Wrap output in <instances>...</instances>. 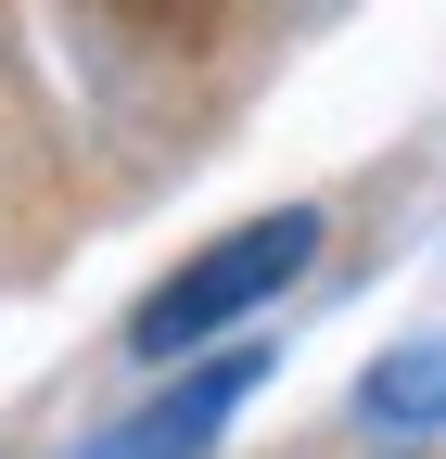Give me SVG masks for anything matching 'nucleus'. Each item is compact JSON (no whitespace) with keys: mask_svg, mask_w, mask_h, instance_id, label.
<instances>
[{"mask_svg":"<svg viewBox=\"0 0 446 459\" xmlns=\"http://www.w3.org/2000/svg\"><path fill=\"white\" fill-rule=\"evenodd\" d=\"M255 383H268V358H255V344H217V358H204V370H179L153 409H128L90 459H204L217 434L243 421V395H255Z\"/></svg>","mask_w":446,"mask_h":459,"instance_id":"2","label":"nucleus"},{"mask_svg":"<svg viewBox=\"0 0 446 459\" xmlns=\"http://www.w3.org/2000/svg\"><path fill=\"white\" fill-rule=\"evenodd\" d=\"M306 255H319V204H268V217H243V230H217L204 255H179V268L141 294L128 344H141V358H204V344L243 332L281 281H306Z\"/></svg>","mask_w":446,"mask_h":459,"instance_id":"1","label":"nucleus"},{"mask_svg":"<svg viewBox=\"0 0 446 459\" xmlns=\"http://www.w3.org/2000/svg\"><path fill=\"white\" fill-rule=\"evenodd\" d=\"M357 421H370V434H446V332L396 344V358H370Z\"/></svg>","mask_w":446,"mask_h":459,"instance_id":"3","label":"nucleus"}]
</instances>
